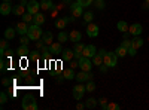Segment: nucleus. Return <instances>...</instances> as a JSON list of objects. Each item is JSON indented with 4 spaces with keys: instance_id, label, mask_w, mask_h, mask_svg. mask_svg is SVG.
Returning <instances> with one entry per match:
<instances>
[{
    "instance_id": "de8ad7c7",
    "label": "nucleus",
    "mask_w": 149,
    "mask_h": 110,
    "mask_svg": "<svg viewBox=\"0 0 149 110\" xmlns=\"http://www.w3.org/2000/svg\"><path fill=\"white\" fill-rule=\"evenodd\" d=\"M76 109H78V110H82V109H85V104H82V103H79V104L76 106Z\"/></svg>"
},
{
    "instance_id": "bb28decb",
    "label": "nucleus",
    "mask_w": 149,
    "mask_h": 110,
    "mask_svg": "<svg viewBox=\"0 0 149 110\" xmlns=\"http://www.w3.org/2000/svg\"><path fill=\"white\" fill-rule=\"evenodd\" d=\"M93 64H94V66H98V67H100V66L103 64V57H102L100 54H98V52L93 57Z\"/></svg>"
},
{
    "instance_id": "a19ab883",
    "label": "nucleus",
    "mask_w": 149,
    "mask_h": 110,
    "mask_svg": "<svg viewBox=\"0 0 149 110\" xmlns=\"http://www.w3.org/2000/svg\"><path fill=\"white\" fill-rule=\"evenodd\" d=\"M6 101H8V95H6V92H2V94H0V103L5 104Z\"/></svg>"
},
{
    "instance_id": "6ab92c4d",
    "label": "nucleus",
    "mask_w": 149,
    "mask_h": 110,
    "mask_svg": "<svg viewBox=\"0 0 149 110\" xmlns=\"http://www.w3.org/2000/svg\"><path fill=\"white\" fill-rule=\"evenodd\" d=\"M52 39H54V34L51 31H45L42 34V40L45 42V45H51L52 43Z\"/></svg>"
},
{
    "instance_id": "603ef678",
    "label": "nucleus",
    "mask_w": 149,
    "mask_h": 110,
    "mask_svg": "<svg viewBox=\"0 0 149 110\" xmlns=\"http://www.w3.org/2000/svg\"><path fill=\"white\" fill-rule=\"evenodd\" d=\"M145 2H148V3H149V0H145Z\"/></svg>"
},
{
    "instance_id": "79ce46f5",
    "label": "nucleus",
    "mask_w": 149,
    "mask_h": 110,
    "mask_svg": "<svg viewBox=\"0 0 149 110\" xmlns=\"http://www.w3.org/2000/svg\"><path fill=\"white\" fill-rule=\"evenodd\" d=\"M94 2H95V6L98 9H103L104 8V2H103V0H94Z\"/></svg>"
},
{
    "instance_id": "f03ea898",
    "label": "nucleus",
    "mask_w": 149,
    "mask_h": 110,
    "mask_svg": "<svg viewBox=\"0 0 149 110\" xmlns=\"http://www.w3.org/2000/svg\"><path fill=\"white\" fill-rule=\"evenodd\" d=\"M116 59H118L116 52H107V54L103 57V63H104L107 67H115V66H116Z\"/></svg>"
},
{
    "instance_id": "8fccbe9b",
    "label": "nucleus",
    "mask_w": 149,
    "mask_h": 110,
    "mask_svg": "<svg viewBox=\"0 0 149 110\" xmlns=\"http://www.w3.org/2000/svg\"><path fill=\"white\" fill-rule=\"evenodd\" d=\"M98 54H100V55H102V57H104V55H106V54H107V52H106V51H104V49H100V51H98Z\"/></svg>"
},
{
    "instance_id": "ea45409f",
    "label": "nucleus",
    "mask_w": 149,
    "mask_h": 110,
    "mask_svg": "<svg viewBox=\"0 0 149 110\" xmlns=\"http://www.w3.org/2000/svg\"><path fill=\"white\" fill-rule=\"evenodd\" d=\"M30 40H31V39L29 37V36H21V45H29Z\"/></svg>"
},
{
    "instance_id": "a211bd4d",
    "label": "nucleus",
    "mask_w": 149,
    "mask_h": 110,
    "mask_svg": "<svg viewBox=\"0 0 149 110\" xmlns=\"http://www.w3.org/2000/svg\"><path fill=\"white\" fill-rule=\"evenodd\" d=\"M26 10H27V6H24V5H17L15 8H14V14L15 15H18V17H22L24 14H26Z\"/></svg>"
},
{
    "instance_id": "412c9836",
    "label": "nucleus",
    "mask_w": 149,
    "mask_h": 110,
    "mask_svg": "<svg viewBox=\"0 0 149 110\" xmlns=\"http://www.w3.org/2000/svg\"><path fill=\"white\" fill-rule=\"evenodd\" d=\"M49 49H51V54H60V52H63V49H61V43H60V42L51 43V45H49Z\"/></svg>"
},
{
    "instance_id": "9b49d317",
    "label": "nucleus",
    "mask_w": 149,
    "mask_h": 110,
    "mask_svg": "<svg viewBox=\"0 0 149 110\" xmlns=\"http://www.w3.org/2000/svg\"><path fill=\"white\" fill-rule=\"evenodd\" d=\"M69 40L73 42V43L81 42V40H82V34H81V31H78V30H72L70 34H69Z\"/></svg>"
},
{
    "instance_id": "dca6fc26",
    "label": "nucleus",
    "mask_w": 149,
    "mask_h": 110,
    "mask_svg": "<svg viewBox=\"0 0 149 110\" xmlns=\"http://www.w3.org/2000/svg\"><path fill=\"white\" fill-rule=\"evenodd\" d=\"M76 80H78L79 83H82V82H85V80H91L90 71H82V70H81V73H78V75H76Z\"/></svg>"
},
{
    "instance_id": "7ed1b4c3",
    "label": "nucleus",
    "mask_w": 149,
    "mask_h": 110,
    "mask_svg": "<svg viewBox=\"0 0 149 110\" xmlns=\"http://www.w3.org/2000/svg\"><path fill=\"white\" fill-rule=\"evenodd\" d=\"M79 68L82 70V71H90L91 68H93V61H91V58H86V57H81L79 59Z\"/></svg>"
},
{
    "instance_id": "4468645a",
    "label": "nucleus",
    "mask_w": 149,
    "mask_h": 110,
    "mask_svg": "<svg viewBox=\"0 0 149 110\" xmlns=\"http://www.w3.org/2000/svg\"><path fill=\"white\" fill-rule=\"evenodd\" d=\"M10 12H14V9H12L9 2H3L2 5H0V14L2 15H9Z\"/></svg>"
},
{
    "instance_id": "2eb2a0df",
    "label": "nucleus",
    "mask_w": 149,
    "mask_h": 110,
    "mask_svg": "<svg viewBox=\"0 0 149 110\" xmlns=\"http://www.w3.org/2000/svg\"><path fill=\"white\" fill-rule=\"evenodd\" d=\"M84 49H85V45H82V42H78V43H74V58H81L82 57V52H84Z\"/></svg>"
},
{
    "instance_id": "f704fd0d",
    "label": "nucleus",
    "mask_w": 149,
    "mask_h": 110,
    "mask_svg": "<svg viewBox=\"0 0 149 110\" xmlns=\"http://www.w3.org/2000/svg\"><path fill=\"white\" fill-rule=\"evenodd\" d=\"M21 18H22V21H26V22H30V21H33V15L30 14V12H26V14H24Z\"/></svg>"
},
{
    "instance_id": "c9c22d12",
    "label": "nucleus",
    "mask_w": 149,
    "mask_h": 110,
    "mask_svg": "<svg viewBox=\"0 0 149 110\" xmlns=\"http://www.w3.org/2000/svg\"><path fill=\"white\" fill-rule=\"evenodd\" d=\"M93 2H94V0H78V3H79L81 6H84V8L93 5Z\"/></svg>"
},
{
    "instance_id": "e433bc0d",
    "label": "nucleus",
    "mask_w": 149,
    "mask_h": 110,
    "mask_svg": "<svg viewBox=\"0 0 149 110\" xmlns=\"http://www.w3.org/2000/svg\"><path fill=\"white\" fill-rule=\"evenodd\" d=\"M98 104H100V107L103 109V110H106V107H107V98H100V100H98Z\"/></svg>"
},
{
    "instance_id": "7c9ffc66",
    "label": "nucleus",
    "mask_w": 149,
    "mask_h": 110,
    "mask_svg": "<svg viewBox=\"0 0 149 110\" xmlns=\"http://www.w3.org/2000/svg\"><path fill=\"white\" fill-rule=\"evenodd\" d=\"M8 39H5V40H2L0 42V54H2V57L5 55V52H6V49H8Z\"/></svg>"
},
{
    "instance_id": "a878e982",
    "label": "nucleus",
    "mask_w": 149,
    "mask_h": 110,
    "mask_svg": "<svg viewBox=\"0 0 149 110\" xmlns=\"http://www.w3.org/2000/svg\"><path fill=\"white\" fill-rule=\"evenodd\" d=\"M116 28H118L119 31H122V33H127L130 27H128V24H127L125 21H119V22L116 24Z\"/></svg>"
},
{
    "instance_id": "49530a36",
    "label": "nucleus",
    "mask_w": 149,
    "mask_h": 110,
    "mask_svg": "<svg viewBox=\"0 0 149 110\" xmlns=\"http://www.w3.org/2000/svg\"><path fill=\"white\" fill-rule=\"evenodd\" d=\"M2 83H3V86H9V83H10V82H9V79L5 77V79L2 80Z\"/></svg>"
},
{
    "instance_id": "cd10ccee",
    "label": "nucleus",
    "mask_w": 149,
    "mask_h": 110,
    "mask_svg": "<svg viewBox=\"0 0 149 110\" xmlns=\"http://www.w3.org/2000/svg\"><path fill=\"white\" fill-rule=\"evenodd\" d=\"M63 77H64V79H69V80H72V79H76V75H74V71H73V68L70 67L69 70H66V71H64V75H63Z\"/></svg>"
},
{
    "instance_id": "c85d7f7f",
    "label": "nucleus",
    "mask_w": 149,
    "mask_h": 110,
    "mask_svg": "<svg viewBox=\"0 0 149 110\" xmlns=\"http://www.w3.org/2000/svg\"><path fill=\"white\" fill-rule=\"evenodd\" d=\"M128 54V49H125L124 46H119V48H116V55L119 57V58H122V57H125Z\"/></svg>"
},
{
    "instance_id": "473e14b6",
    "label": "nucleus",
    "mask_w": 149,
    "mask_h": 110,
    "mask_svg": "<svg viewBox=\"0 0 149 110\" xmlns=\"http://www.w3.org/2000/svg\"><path fill=\"white\" fill-rule=\"evenodd\" d=\"M85 88H86V92H93L95 89V85H94L93 80H88V83L85 85Z\"/></svg>"
},
{
    "instance_id": "393cba45",
    "label": "nucleus",
    "mask_w": 149,
    "mask_h": 110,
    "mask_svg": "<svg viewBox=\"0 0 149 110\" xmlns=\"http://www.w3.org/2000/svg\"><path fill=\"white\" fill-rule=\"evenodd\" d=\"M15 33H17V31H15V28H10V27H9V28H6V30H5V39L12 40V39L15 37Z\"/></svg>"
},
{
    "instance_id": "5701e85b",
    "label": "nucleus",
    "mask_w": 149,
    "mask_h": 110,
    "mask_svg": "<svg viewBox=\"0 0 149 110\" xmlns=\"http://www.w3.org/2000/svg\"><path fill=\"white\" fill-rule=\"evenodd\" d=\"M131 45L136 48V49H139V48H142V46H143V39H142V37H139V36H134V39L131 40Z\"/></svg>"
},
{
    "instance_id": "2f4dec72",
    "label": "nucleus",
    "mask_w": 149,
    "mask_h": 110,
    "mask_svg": "<svg viewBox=\"0 0 149 110\" xmlns=\"http://www.w3.org/2000/svg\"><path fill=\"white\" fill-rule=\"evenodd\" d=\"M97 106V100H94V98H88L85 101V107L86 109H94Z\"/></svg>"
},
{
    "instance_id": "423d86ee",
    "label": "nucleus",
    "mask_w": 149,
    "mask_h": 110,
    "mask_svg": "<svg viewBox=\"0 0 149 110\" xmlns=\"http://www.w3.org/2000/svg\"><path fill=\"white\" fill-rule=\"evenodd\" d=\"M86 92V88L84 86V85H76V86H73V97H74V100H81L84 94Z\"/></svg>"
},
{
    "instance_id": "9d476101",
    "label": "nucleus",
    "mask_w": 149,
    "mask_h": 110,
    "mask_svg": "<svg viewBox=\"0 0 149 110\" xmlns=\"http://www.w3.org/2000/svg\"><path fill=\"white\" fill-rule=\"evenodd\" d=\"M29 24L26 22V21H21V22H18L17 24V33L19 34V36H24V34H27V31H29Z\"/></svg>"
},
{
    "instance_id": "f257e3e1",
    "label": "nucleus",
    "mask_w": 149,
    "mask_h": 110,
    "mask_svg": "<svg viewBox=\"0 0 149 110\" xmlns=\"http://www.w3.org/2000/svg\"><path fill=\"white\" fill-rule=\"evenodd\" d=\"M42 28L40 26H36V24H33V26H30L29 31H27V36L31 39V40H39L42 37Z\"/></svg>"
},
{
    "instance_id": "0eeeda50",
    "label": "nucleus",
    "mask_w": 149,
    "mask_h": 110,
    "mask_svg": "<svg viewBox=\"0 0 149 110\" xmlns=\"http://www.w3.org/2000/svg\"><path fill=\"white\" fill-rule=\"evenodd\" d=\"M70 10H72V15H73L74 18L84 17V6H81L79 3H72V5H70Z\"/></svg>"
},
{
    "instance_id": "ddd939ff",
    "label": "nucleus",
    "mask_w": 149,
    "mask_h": 110,
    "mask_svg": "<svg viewBox=\"0 0 149 110\" xmlns=\"http://www.w3.org/2000/svg\"><path fill=\"white\" fill-rule=\"evenodd\" d=\"M86 34H88L90 37H97L98 36V26L97 24H90V26L86 27Z\"/></svg>"
},
{
    "instance_id": "3c124183",
    "label": "nucleus",
    "mask_w": 149,
    "mask_h": 110,
    "mask_svg": "<svg viewBox=\"0 0 149 110\" xmlns=\"http://www.w3.org/2000/svg\"><path fill=\"white\" fill-rule=\"evenodd\" d=\"M3 2H10V0H3Z\"/></svg>"
},
{
    "instance_id": "39448f33",
    "label": "nucleus",
    "mask_w": 149,
    "mask_h": 110,
    "mask_svg": "<svg viewBox=\"0 0 149 110\" xmlns=\"http://www.w3.org/2000/svg\"><path fill=\"white\" fill-rule=\"evenodd\" d=\"M40 9H42L40 8V3L36 2V0H30V2L27 3V12H30L31 15H36Z\"/></svg>"
},
{
    "instance_id": "1a4fd4ad",
    "label": "nucleus",
    "mask_w": 149,
    "mask_h": 110,
    "mask_svg": "<svg viewBox=\"0 0 149 110\" xmlns=\"http://www.w3.org/2000/svg\"><path fill=\"white\" fill-rule=\"evenodd\" d=\"M74 19V17L73 18H67V17H64V18H58L57 21H55V27L57 28H60V30H63V28H66V26L70 22V21H73Z\"/></svg>"
},
{
    "instance_id": "a18cd8bd",
    "label": "nucleus",
    "mask_w": 149,
    "mask_h": 110,
    "mask_svg": "<svg viewBox=\"0 0 149 110\" xmlns=\"http://www.w3.org/2000/svg\"><path fill=\"white\" fill-rule=\"evenodd\" d=\"M107 68H109V67H107V66H106L104 63H103V64L100 66V71H102V73H106V71H107Z\"/></svg>"
},
{
    "instance_id": "09e8293b",
    "label": "nucleus",
    "mask_w": 149,
    "mask_h": 110,
    "mask_svg": "<svg viewBox=\"0 0 149 110\" xmlns=\"http://www.w3.org/2000/svg\"><path fill=\"white\" fill-rule=\"evenodd\" d=\"M30 58H31V59H37V58H39V55H37V54L34 52V54H31V55H30Z\"/></svg>"
},
{
    "instance_id": "c03bdc74",
    "label": "nucleus",
    "mask_w": 149,
    "mask_h": 110,
    "mask_svg": "<svg viewBox=\"0 0 149 110\" xmlns=\"http://www.w3.org/2000/svg\"><path fill=\"white\" fill-rule=\"evenodd\" d=\"M70 67H72V68L79 67V61H70Z\"/></svg>"
},
{
    "instance_id": "20e7f679",
    "label": "nucleus",
    "mask_w": 149,
    "mask_h": 110,
    "mask_svg": "<svg viewBox=\"0 0 149 110\" xmlns=\"http://www.w3.org/2000/svg\"><path fill=\"white\" fill-rule=\"evenodd\" d=\"M22 109L24 110H37L36 100L33 97H26V98L22 100Z\"/></svg>"
},
{
    "instance_id": "f3484780",
    "label": "nucleus",
    "mask_w": 149,
    "mask_h": 110,
    "mask_svg": "<svg viewBox=\"0 0 149 110\" xmlns=\"http://www.w3.org/2000/svg\"><path fill=\"white\" fill-rule=\"evenodd\" d=\"M43 22H45V15L43 14L37 12L36 15H33V24H36V26H42Z\"/></svg>"
},
{
    "instance_id": "aec40b11",
    "label": "nucleus",
    "mask_w": 149,
    "mask_h": 110,
    "mask_svg": "<svg viewBox=\"0 0 149 110\" xmlns=\"http://www.w3.org/2000/svg\"><path fill=\"white\" fill-rule=\"evenodd\" d=\"M29 46L27 45H19V48H18V51H17V54L19 55V57H29Z\"/></svg>"
},
{
    "instance_id": "c756f323",
    "label": "nucleus",
    "mask_w": 149,
    "mask_h": 110,
    "mask_svg": "<svg viewBox=\"0 0 149 110\" xmlns=\"http://www.w3.org/2000/svg\"><path fill=\"white\" fill-rule=\"evenodd\" d=\"M58 42L60 43H64V42H67L69 40V34L67 33H64V31H60V34H58Z\"/></svg>"
},
{
    "instance_id": "4be33fe9",
    "label": "nucleus",
    "mask_w": 149,
    "mask_h": 110,
    "mask_svg": "<svg viewBox=\"0 0 149 110\" xmlns=\"http://www.w3.org/2000/svg\"><path fill=\"white\" fill-rule=\"evenodd\" d=\"M74 58V51L72 49H64L63 51V59L64 61H72Z\"/></svg>"
},
{
    "instance_id": "4c0bfd02",
    "label": "nucleus",
    "mask_w": 149,
    "mask_h": 110,
    "mask_svg": "<svg viewBox=\"0 0 149 110\" xmlns=\"http://www.w3.org/2000/svg\"><path fill=\"white\" fill-rule=\"evenodd\" d=\"M121 46H124L125 49H130V48H131V40L124 39V40H122V43H121Z\"/></svg>"
},
{
    "instance_id": "58836bf2",
    "label": "nucleus",
    "mask_w": 149,
    "mask_h": 110,
    "mask_svg": "<svg viewBox=\"0 0 149 110\" xmlns=\"http://www.w3.org/2000/svg\"><path fill=\"white\" fill-rule=\"evenodd\" d=\"M118 109H119V106L116 103H109L106 107V110H118Z\"/></svg>"
},
{
    "instance_id": "6e6552de",
    "label": "nucleus",
    "mask_w": 149,
    "mask_h": 110,
    "mask_svg": "<svg viewBox=\"0 0 149 110\" xmlns=\"http://www.w3.org/2000/svg\"><path fill=\"white\" fill-rule=\"evenodd\" d=\"M95 54H97L95 46H94V45H86V46H85V49H84V52H82V57H86V58H93Z\"/></svg>"
},
{
    "instance_id": "b1692460",
    "label": "nucleus",
    "mask_w": 149,
    "mask_h": 110,
    "mask_svg": "<svg viewBox=\"0 0 149 110\" xmlns=\"http://www.w3.org/2000/svg\"><path fill=\"white\" fill-rule=\"evenodd\" d=\"M40 8H42L43 10H49V9H52V8H54L52 0H42V2H40Z\"/></svg>"
},
{
    "instance_id": "72a5a7b5",
    "label": "nucleus",
    "mask_w": 149,
    "mask_h": 110,
    "mask_svg": "<svg viewBox=\"0 0 149 110\" xmlns=\"http://www.w3.org/2000/svg\"><path fill=\"white\" fill-rule=\"evenodd\" d=\"M93 18H94L93 12H85V14H84V21H85V22H91Z\"/></svg>"
},
{
    "instance_id": "f8f14e48",
    "label": "nucleus",
    "mask_w": 149,
    "mask_h": 110,
    "mask_svg": "<svg viewBox=\"0 0 149 110\" xmlns=\"http://www.w3.org/2000/svg\"><path fill=\"white\" fill-rule=\"evenodd\" d=\"M128 31H130V34H133V36H140L142 31H143V28H142L140 24L136 22V24H131V26H130Z\"/></svg>"
},
{
    "instance_id": "37998d69",
    "label": "nucleus",
    "mask_w": 149,
    "mask_h": 110,
    "mask_svg": "<svg viewBox=\"0 0 149 110\" xmlns=\"http://www.w3.org/2000/svg\"><path fill=\"white\" fill-rule=\"evenodd\" d=\"M128 54H130L131 57H134L136 54H137V49H136V48H134V46L131 45V48H130V49H128Z\"/></svg>"
}]
</instances>
